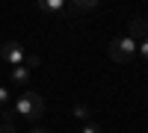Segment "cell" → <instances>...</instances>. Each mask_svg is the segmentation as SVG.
Here are the masks:
<instances>
[{
  "label": "cell",
  "instance_id": "obj_14",
  "mask_svg": "<svg viewBox=\"0 0 148 133\" xmlns=\"http://www.w3.org/2000/svg\"><path fill=\"white\" fill-rule=\"evenodd\" d=\"M30 133H47V130H45V127H33Z\"/></svg>",
  "mask_w": 148,
  "mask_h": 133
},
{
  "label": "cell",
  "instance_id": "obj_6",
  "mask_svg": "<svg viewBox=\"0 0 148 133\" xmlns=\"http://www.w3.org/2000/svg\"><path fill=\"white\" fill-rule=\"evenodd\" d=\"M33 77V71L27 65H18V68H12V83H27Z\"/></svg>",
  "mask_w": 148,
  "mask_h": 133
},
{
  "label": "cell",
  "instance_id": "obj_8",
  "mask_svg": "<svg viewBox=\"0 0 148 133\" xmlns=\"http://www.w3.org/2000/svg\"><path fill=\"white\" fill-rule=\"evenodd\" d=\"M74 115L83 118V124H86V121H92V110H89L86 104H77V106H74Z\"/></svg>",
  "mask_w": 148,
  "mask_h": 133
},
{
  "label": "cell",
  "instance_id": "obj_5",
  "mask_svg": "<svg viewBox=\"0 0 148 133\" xmlns=\"http://www.w3.org/2000/svg\"><path fill=\"white\" fill-rule=\"evenodd\" d=\"M39 9H42V12H51V15H59V12L68 9V3H65V0H42Z\"/></svg>",
  "mask_w": 148,
  "mask_h": 133
},
{
  "label": "cell",
  "instance_id": "obj_13",
  "mask_svg": "<svg viewBox=\"0 0 148 133\" xmlns=\"http://www.w3.org/2000/svg\"><path fill=\"white\" fill-rule=\"evenodd\" d=\"M139 53H142V59L148 62V39H142V44H139Z\"/></svg>",
  "mask_w": 148,
  "mask_h": 133
},
{
  "label": "cell",
  "instance_id": "obj_11",
  "mask_svg": "<svg viewBox=\"0 0 148 133\" xmlns=\"http://www.w3.org/2000/svg\"><path fill=\"white\" fill-rule=\"evenodd\" d=\"M6 104H9V89L0 86V106H6Z\"/></svg>",
  "mask_w": 148,
  "mask_h": 133
},
{
  "label": "cell",
  "instance_id": "obj_2",
  "mask_svg": "<svg viewBox=\"0 0 148 133\" xmlns=\"http://www.w3.org/2000/svg\"><path fill=\"white\" fill-rule=\"evenodd\" d=\"M110 56H113L116 62H130V59L136 56V42H133L130 35H116V39L110 42Z\"/></svg>",
  "mask_w": 148,
  "mask_h": 133
},
{
  "label": "cell",
  "instance_id": "obj_9",
  "mask_svg": "<svg viewBox=\"0 0 148 133\" xmlns=\"http://www.w3.org/2000/svg\"><path fill=\"white\" fill-rule=\"evenodd\" d=\"M80 133H104V130H101V127H98V124H95V121H86V124H83V130H80Z\"/></svg>",
  "mask_w": 148,
  "mask_h": 133
},
{
  "label": "cell",
  "instance_id": "obj_12",
  "mask_svg": "<svg viewBox=\"0 0 148 133\" xmlns=\"http://www.w3.org/2000/svg\"><path fill=\"white\" fill-rule=\"evenodd\" d=\"M0 133H15V124H12V121H3V124H0Z\"/></svg>",
  "mask_w": 148,
  "mask_h": 133
},
{
  "label": "cell",
  "instance_id": "obj_4",
  "mask_svg": "<svg viewBox=\"0 0 148 133\" xmlns=\"http://www.w3.org/2000/svg\"><path fill=\"white\" fill-rule=\"evenodd\" d=\"M148 35V21L145 18H133L130 21V39L136 42V39H145Z\"/></svg>",
  "mask_w": 148,
  "mask_h": 133
},
{
  "label": "cell",
  "instance_id": "obj_10",
  "mask_svg": "<svg viewBox=\"0 0 148 133\" xmlns=\"http://www.w3.org/2000/svg\"><path fill=\"white\" fill-rule=\"evenodd\" d=\"M24 65H27V68L33 71L36 65H39V56H36V53H27V59H24Z\"/></svg>",
  "mask_w": 148,
  "mask_h": 133
},
{
  "label": "cell",
  "instance_id": "obj_7",
  "mask_svg": "<svg viewBox=\"0 0 148 133\" xmlns=\"http://www.w3.org/2000/svg\"><path fill=\"white\" fill-rule=\"evenodd\" d=\"M98 3H95V0H77V3H71L68 9L71 12H89V9H95Z\"/></svg>",
  "mask_w": 148,
  "mask_h": 133
},
{
  "label": "cell",
  "instance_id": "obj_3",
  "mask_svg": "<svg viewBox=\"0 0 148 133\" xmlns=\"http://www.w3.org/2000/svg\"><path fill=\"white\" fill-rule=\"evenodd\" d=\"M0 59H3L6 65L18 68V65H24V59H27V50H24V44H18V42H6L0 47Z\"/></svg>",
  "mask_w": 148,
  "mask_h": 133
},
{
  "label": "cell",
  "instance_id": "obj_1",
  "mask_svg": "<svg viewBox=\"0 0 148 133\" xmlns=\"http://www.w3.org/2000/svg\"><path fill=\"white\" fill-rule=\"evenodd\" d=\"M12 113H15V118H30V121H36V118H42L45 113V101H42V95H36V92H27V95H21V98L15 101V106H12Z\"/></svg>",
  "mask_w": 148,
  "mask_h": 133
}]
</instances>
